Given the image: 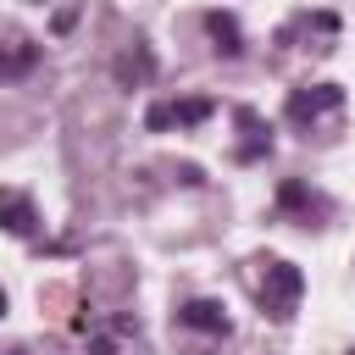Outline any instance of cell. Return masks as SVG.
Listing matches in <instances>:
<instances>
[{
  "instance_id": "11",
  "label": "cell",
  "mask_w": 355,
  "mask_h": 355,
  "mask_svg": "<svg viewBox=\"0 0 355 355\" xmlns=\"http://www.w3.org/2000/svg\"><path fill=\"white\" fill-rule=\"evenodd\" d=\"M205 33L216 39L222 55H239V50H244V33H239V22H233L227 11H205Z\"/></svg>"
},
{
  "instance_id": "8",
  "label": "cell",
  "mask_w": 355,
  "mask_h": 355,
  "mask_svg": "<svg viewBox=\"0 0 355 355\" xmlns=\"http://www.w3.org/2000/svg\"><path fill=\"white\" fill-rule=\"evenodd\" d=\"M0 227H6L11 239H33V233H39L33 194H22V189H0Z\"/></svg>"
},
{
  "instance_id": "9",
  "label": "cell",
  "mask_w": 355,
  "mask_h": 355,
  "mask_svg": "<svg viewBox=\"0 0 355 355\" xmlns=\"http://www.w3.org/2000/svg\"><path fill=\"white\" fill-rule=\"evenodd\" d=\"M338 28H344V22H338L333 11H300V17H294L283 33H305V44H300V50H333Z\"/></svg>"
},
{
  "instance_id": "1",
  "label": "cell",
  "mask_w": 355,
  "mask_h": 355,
  "mask_svg": "<svg viewBox=\"0 0 355 355\" xmlns=\"http://www.w3.org/2000/svg\"><path fill=\"white\" fill-rule=\"evenodd\" d=\"M250 288H255V305H261V316H272V322H288V316L300 311L305 277H300V266H294V261L261 255V261H250Z\"/></svg>"
},
{
  "instance_id": "2",
  "label": "cell",
  "mask_w": 355,
  "mask_h": 355,
  "mask_svg": "<svg viewBox=\"0 0 355 355\" xmlns=\"http://www.w3.org/2000/svg\"><path fill=\"white\" fill-rule=\"evenodd\" d=\"M338 111H344V89L338 83H311V89H294L288 94V122L294 128H322Z\"/></svg>"
},
{
  "instance_id": "10",
  "label": "cell",
  "mask_w": 355,
  "mask_h": 355,
  "mask_svg": "<svg viewBox=\"0 0 355 355\" xmlns=\"http://www.w3.org/2000/svg\"><path fill=\"white\" fill-rule=\"evenodd\" d=\"M111 72H116V83H122V89H144V83L155 78V55H150V44H133V50H122Z\"/></svg>"
},
{
  "instance_id": "3",
  "label": "cell",
  "mask_w": 355,
  "mask_h": 355,
  "mask_svg": "<svg viewBox=\"0 0 355 355\" xmlns=\"http://www.w3.org/2000/svg\"><path fill=\"white\" fill-rule=\"evenodd\" d=\"M211 111H216V105H211L205 94H189V100H155V105L144 111V128H150V133H166V128H200Z\"/></svg>"
},
{
  "instance_id": "7",
  "label": "cell",
  "mask_w": 355,
  "mask_h": 355,
  "mask_svg": "<svg viewBox=\"0 0 355 355\" xmlns=\"http://www.w3.org/2000/svg\"><path fill=\"white\" fill-rule=\"evenodd\" d=\"M33 67H39V44H33L28 33H17V28H6V33H0V83L28 78Z\"/></svg>"
},
{
  "instance_id": "12",
  "label": "cell",
  "mask_w": 355,
  "mask_h": 355,
  "mask_svg": "<svg viewBox=\"0 0 355 355\" xmlns=\"http://www.w3.org/2000/svg\"><path fill=\"white\" fill-rule=\"evenodd\" d=\"M0 316H6V294H0Z\"/></svg>"
},
{
  "instance_id": "5",
  "label": "cell",
  "mask_w": 355,
  "mask_h": 355,
  "mask_svg": "<svg viewBox=\"0 0 355 355\" xmlns=\"http://www.w3.org/2000/svg\"><path fill=\"white\" fill-rule=\"evenodd\" d=\"M172 322H178V333H200V338H227V305L222 300H183L178 311H172Z\"/></svg>"
},
{
  "instance_id": "4",
  "label": "cell",
  "mask_w": 355,
  "mask_h": 355,
  "mask_svg": "<svg viewBox=\"0 0 355 355\" xmlns=\"http://www.w3.org/2000/svg\"><path fill=\"white\" fill-rule=\"evenodd\" d=\"M233 122H239V150H233V161H239V166L266 161V155H272V122H266L255 105H239Z\"/></svg>"
},
{
  "instance_id": "13",
  "label": "cell",
  "mask_w": 355,
  "mask_h": 355,
  "mask_svg": "<svg viewBox=\"0 0 355 355\" xmlns=\"http://www.w3.org/2000/svg\"><path fill=\"white\" fill-rule=\"evenodd\" d=\"M349 355H355V349H349Z\"/></svg>"
},
{
  "instance_id": "6",
  "label": "cell",
  "mask_w": 355,
  "mask_h": 355,
  "mask_svg": "<svg viewBox=\"0 0 355 355\" xmlns=\"http://www.w3.org/2000/svg\"><path fill=\"white\" fill-rule=\"evenodd\" d=\"M277 211H283V216H300V222H311V227H316L333 205H327V194H316L305 178H288V183L277 189Z\"/></svg>"
}]
</instances>
